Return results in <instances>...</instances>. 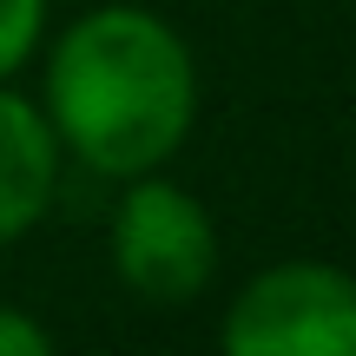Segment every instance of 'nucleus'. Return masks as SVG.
Returning a JSON list of instances; mask_svg holds the SVG:
<instances>
[{
    "instance_id": "f257e3e1",
    "label": "nucleus",
    "mask_w": 356,
    "mask_h": 356,
    "mask_svg": "<svg viewBox=\"0 0 356 356\" xmlns=\"http://www.w3.org/2000/svg\"><path fill=\"white\" fill-rule=\"evenodd\" d=\"M53 132L92 172H152L191 132L198 79L191 53L165 20L139 7H99L53 47L47 66Z\"/></svg>"
},
{
    "instance_id": "f03ea898",
    "label": "nucleus",
    "mask_w": 356,
    "mask_h": 356,
    "mask_svg": "<svg viewBox=\"0 0 356 356\" xmlns=\"http://www.w3.org/2000/svg\"><path fill=\"white\" fill-rule=\"evenodd\" d=\"M225 356H356V277L330 264H277L238 291Z\"/></svg>"
},
{
    "instance_id": "7ed1b4c3",
    "label": "nucleus",
    "mask_w": 356,
    "mask_h": 356,
    "mask_svg": "<svg viewBox=\"0 0 356 356\" xmlns=\"http://www.w3.org/2000/svg\"><path fill=\"white\" fill-rule=\"evenodd\" d=\"M113 264L152 304L198 297L211 284V264H218V238H211L204 204L185 198L178 185H159V178L132 185L119 198V218H113Z\"/></svg>"
},
{
    "instance_id": "20e7f679",
    "label": "nucleus",
    "mask_w": 356,
    "mask_h": 356,
    "mask_svg": "<svg viewBox=\"0 0 356 356\" xmlns=\"http://www.w3.org/2000/svg\"><path fill=\"white\" fill-rule=\"evenodd\" d=\"M53 198V132L26 99L0 92V244L20 238Z\"/></svg>"
},
{
    "instance_id": "39448f33",
    "label": "nucleus",
    "mask_w": 356,
    "mask_h": 356,
    "mask_svg": "<svg viewBox=\"0 0 356 356\" xmlns=\"http://www.w3.org/2000/svg\"><path fill=\"white\" fill-rule=\"evenodd\" d=\"M40 20H47V0H0V79L33 53Z\"/></svg>"
},
{
    "instance_id": "423d86ee",
    "label": "nucleus",
    "mask_w": 356,
    "mask_h": 356,
    "mask_svg": "<svg viewBox=\"0 0 356 356\" xmlns=\"http://www.w3.org/2000/svg\"><path fill=\"white\" fill-rule=\"evenodd\" d=\"M0 356H53V343H47V330H40L33 317L0 310Z\"/></svg>"
}]
</instances>
